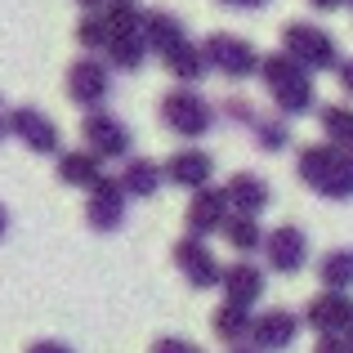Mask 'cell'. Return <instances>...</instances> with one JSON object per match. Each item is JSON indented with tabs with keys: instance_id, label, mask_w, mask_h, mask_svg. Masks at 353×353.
Listing matches in <instances>:
<instances>
[{
	"instance_id": "21",
	"label": "cell",
	"mask_w": 353,
	"mask_h": 353,
	"mask_svg": "<svg viewBox=\"0 0 353 353\" xmlns=\"http://www.w3.org/2000/svg\"><path fill=\"white\" fill-rule=\"evenodd\" d=\"M54 174H59L63 183H72V188H85L90 192L99 179H103V161H99V157H90L85 148H81V152H59Z\"/></svg>"
},
{
	"instance_id": "14",
	"label": "cell",
	"mask_w": 353,
	"mask_h": 353,
	"mask_svg": "<svg viewBox=\"0 0 353 353\" xmlns=\"http://www.w3.org/2000/svg\"><path fill=\"white\" fill-rule=\"evenodd\" d=\"M304 322H309L318 336H345V327L353 322V295H345V291L313 295L309 309H304Z\"/></svg>"
},
{
	"instance_id": "24",
	"label": "cell",
	"mask_w": 353,
	"mask_h": 353,
	"mask_svg": "<svg viewBox=\"0 0 353 353\" xmlns=\"http://www.w3.org/2000/svg\"><path fill=\"white\" fill-rule=\"evenodd\" d=\"M318 121H322V134H327V143H336L340 152L353 161V112L345 103H327L318 108Z\"/></svg>"
},
{
	"instance_id": "40",
	"label": "cell",
	"mask_w": 353,
	"mask_h": 353,
	"mask_svg": "<svg viewBox=\"0 0 353 353\" xmlns=\"http://www.w3.org/2000/svg\"><path fill=\"white\" fill-rule=\"evenodd\" d=\"M228 353H255V349H250V345H237V349H228Z\"/></svg>"
},
{
	"instance_id": "16",
	"label": "cell",
	"mask_w": 353,
	"mask_h": 353,
	"mask_svg": "<svg viewBox=\"0 0 353 353\" xmlns=\"http://www.w3.org/2000/svg\"><path fill=\"white\" fill-rule=\"evenodd\" d=\"M210 170H215V161H210V152H201V148H183V152H174L170 161L161 165V179H170L174 188H210Z\"/></svg>"
},
{
	"instance_id": "28",
	"label": "cell",
	"mask_w": 353,
	"mask_h": 353,
	"mask_svg": "<svg viewBox=\"0 0 353 353\" xmlns=\"http://www.w3.org/2000/svg\"><path fill=\"white\" fill-rule=\"evenodd\" d=\"M250 134H255V143L264 148V152H282V148L291 143V125H286L282 117H255L250 121Z\"/></svg>"
},
{
	"instance_id": "9",
	"label": "cell",
	"mask_w": 353,
	"mask_h": 353,
	"mask_svg": "<svg viewBox=\"0 0 353 353\" xmlns=\"http://www.w3.org/2000/svg\"><path fill=\"white\" fill-rule=\"evenodd\" d=\"M170 255H174V268L183 273V282H188L192 291H210V286H219V277H224V264H219V259L210 255V246L197 241V237H179Z\"/></svg>"
},
{
	"instance_id": "38",
	"label": "cell",
	"mask_w": 353,
	"mask_h": 353,
	"mask_svg": "<svg viewBox=\"0 0 353 353\" xmlns=\"http://www.w3.org/2000/svg\"><path fill=\"white\" fill-rule=\"evenodd\" d=\"M9 134V130H5V103H0V139H5Z\"/></svg>"
},
{
	"instance_id": "39",
	"label": "cell",
	"mask_w": 353,
	"mask_h": 353,
	"mask_svg": "<svg viewBox=\"0 0 353 353\" xmlns=\"http://www.w3.org/2000/svg\"><path fill=\"white\" fill-rule=\"evenodd\" d=\"M345 340H349V349H353V322H349V327H345Z\"/></svg>"
},
{
	"instance_id": "37",
	"label": "cell",
	"mask_w": 353,
	"mask_h": 353,
	"mask_svg": "<svg viewBox=\"0 0 353 353\" xmlns=\"http://www.w3.org/2000/svg\"><path fill=\"white\" fill-rule=\"evenodd\" d=\"M5 233H9V210L0 206V241H5Z\"/></svg>"
},
{
	"instance_id": "30",
	"label": "cell",
	"mask_w": 353,
	"mask_h": 353,
	"mask_svg": "<svg viewBox=\"0 0 353 353\" xmlns=\"http://www.w3.org/2000/svg\"><path fill=\"white\" fill-rule=\"evenodd\" d=\"M152 353H206V349H197L192 340H183V336H161L152 345Z\"/></svg>"
},
{
	"instance_id": "13",
	"label": "cell",
	"mask_w": 353,
	"mask_h": 353,
	"mask_svg": "<svg viewBox=\"0 0 353 353\" xmlns=\"http://www.w3.org/2000/svg\"><path fill=\"white\" fill-rule=\"evenodd\" d=\"M228 215H233V210H228L224 188H201V192H192L183 224H188V237L206 241L210 233H219V228H224V219H228Z\"/></svg>"
},
{
	"instance_id": "12",
	"label": "cell",
	"mask_w": 353,
	"mask_h": 353,
	"mask_svg": "<svg viewBox=\"0 0 353 353\" xmlns=\"http://www.w3.org/2000/svg\"><path fill=\"white\" fill-rule=\"evenodd\" d=\"M295 336H300V318H295L291 309H264L250 322L246 345L255 353H282V349L295 345Z\"/></svg>"
},
{
	"instance_id": "23",
	"label": "cell",
	"mask_w": 353,
	"mask_h": 353,
	"mask_svg": "<svg viewBox=\"0 0 353 353\" xmlns=\"http://www.w3.org/2000/svg\"><path fill=\"white\" fill-rule=\"evenodd\" d=\"M143 14L148 9H139V0H108L99 9L108 36H143Z\"/></svg>"
},
{
	"instance_id": "11",
	"label": "cell",
	"mask_w": 353,
	"mask_h": 353,
	"mask_svg": "<svg viewBox=\"0 0 353 353\" xmlns=\"http://www.w3.org/2000/svg\"><path fill=\"white\" fill-rule=\"evenodd\" d=\"M125 206H130V197L121 192V183L112 174H103L85 197V224L94 228V233H117V228L125 224Z\"/></svg>"
},
{
	"instance_id": "7",
	"label": "cell",
	"mask_w": 353,
	"mask_h": 353,
	"mask_svg": "<svg viewBox=\"0 0 353 353\" xmlns=\"http://www.w3.org/2000/svg\"><path fill=\"white\" fill-rule=\"evenodd\" d=\"M5 130L27 148V152H41V157H59V125L41 112V108L23 103L14 112H5Z\"/></svg>"
},
{
	"instance_id": "18",
	"label": "cell",
	"mask_w": 353,
	"mask_h": 353,
	"mask_svg": "<svg viewBox=\"0 0 353 353\" xmlns=\"http://www.w3.org/2000/svg\"><path fill=\"white\" fill-rule=\"evenodd\" d=\"M188 41V27H183V18H174L170 9H148L143 14V45L152 54H165L170 45Z\"/></svg>"
},
{
	"instance_id": "36",
	"label": "cell",
	"mask_w": 353,
	"mask_h": 353,
	"mask_svg": "<svg viewBox=\"0 0 353 353\" xmlns=\"http://www.w3.org/2000/svg\"><path fill=\"white\" fill-rule=\"evenodd\" d=\"M77 5H81V9H85V14H99V9H103V5H108V0H77Z\"/></svg>"
},
{
	"instance_id": "25",
	"label": "cell",
	"mask_w": 353,
	"mask_h": 353,
	"mask_svg": "<svg viewBox=\"0 0 353 353\" xmlns=\"http://www.w3.org/2000/svg\"><path fill=\"white\" fill-rule=\"evenodd\" d=\"M318 277H322L327 291H345L349 295V286H353V246L327 250V255L318 259Z\"/></svg>"
},
{
	"instance_id": "26",
	"label": "cell",
	"mask_w": 353,
	"mask_h": 353,
	"mask_svg": "<svg viewBox=\"0 0 353 353\" xmlns=\"http://www.w3.org/2000/svg\"><path fill=\"white\" fill-rule=\"evenodd\" d=\"M219 233H224V241L237 250L241 259H246V255H255V250L264 246V228H259V219H250V215H228Z\"/></svg>"
},
{
	"instance_id": "5",
	"label": "cell",
	"mask_w": 353,
	"mask_h": 353,
	"mask_svg": "<svg viewBox=\"0 0 353 353\" xmlns=\"http://www.w3.org/2000/svg\"><path fill=\"white\" fill-rule=\"evenodd\" d=\"M157 112H161V125L174 130L179 139H206L210 125H215V108H210L197 90H188V85L165 90V99H161Z\"/></svg>"
},
{
	"instance_id": "19",
	"label": "cell",
	"mask_w": 353,
	"mask_h": 353,
	"mask_svg": "<svg viewBox=\"0 0 353 353\" xmlns=\"http://www.w3.org/2000/svg\"><path fill=\"white\" fill-rule=\"evenodd\" d=\"M117 183H121V192H125V197H139V201H143V197H152L165 179H161V165H157V161H148V157H125Z\"/></svg>"
},
{
	"instance_id": "42",
	"label": "cell",
	"mask_w": 353,
	"mask_h": 353,
	"mask_svg": "<svg viewBox=\"0 0 353 353\" xmlns=\"http://www.w3.org/2000/svg\"><path fill=\"white\" fill-rule=\"evenodd\" d=\"M349 353H353V349H349Z\"/></svg>"
},
{
	"instance_id": "35",
	"label": "cell",
	"mask_w": 353,
	"mask_h": 353,
	"mask_svg": "<svg viewBox=\"0 0 353 353\" xmlns=\"http://www.w3.org/2000/svg\"><path fill=\"white\" fill-rule=\"evenodd\" d=\"M309 5L318 9V14H331V9H340V5H345V0H309Z\"/></svg>"
},
{
	"instance_id": "31",
	"label": "cell",
	"mask_w": 353,
	"mask_h": 353,
	"mask_svg": "<svg viewBox=\"0 0 353 353\" xmlns=\"http://www.w3.org/2000/svg\"><path fill=\"white\" fill-rule=\"evenodd\" d=\"M313 353H349V340L345 336H318Z\"/></svg>"
},
{
	"instance_id": "29",
	"label": "cell",
	"mask_w": 353,
	"mask_h": 353,
	"mask_svg": "<svg viewBox=\"0 0 353 353\" xmlns=\"http://www.w3.org/2000/svg\"><path fill=\"white\" fill-rule=\"evenodd\" d=\"M77 45L94 59V54H108V45H112V36H108V27H103V18L99 14H85L77 23Z\"/></svg>"
},
{
	"instance_id": "10",
	"label": "cell",
	"mask_w": 353,
	"mask_h": 353,
	"mask_svg": "<svg viewBox=\"0 0 353 353\" xmlns=\"http://www.w3.org/2000/svg\"><path fill=\"white\" fill-rule=\"evenodd\" d=\"M264 264L277 273H300L304 259H309V233L300 224H277L264 233Z\"/></svg>"
},
{
	"instance_id": "17",
	"label": "cell",
	"mask_w": 353,
	"mask_h": 353,
	"mask_svg": "<svg viewBox=\"0 0 353 353\" xmlns=\"http://www.w3.org/2000/svg\"><path fill=\"white\" fill-rule=\"evenodd\" d=\"M219 286H224V304L250 309V304L264 295V268L250 264V259H237V264H228V268H224Z\"/></svg>"
},
{
	"instance_id": "34",
	"label": "cell",
	"mask_w": 353,
	"mask_h": 353,
	"mask_svg": "<svg viewBox=\"0 0 353 353\" xmlns=\"http://www.w3.org/2000/svg\"><path fill=\"white\" fill-rule=\"evenodd\" d=\"M224 9H264L268 0H219Z\"/></svg>"
},
{
	"instance_id": "8",
	"label": "cell",
	"mask_w": 353,
	"mask_h": 353,
	"mask_svg": "<svg viewBox=\"0 0 353 353\" xmlns=\"http://www.w3.org/2000/svg\"><path fill=\"white\" fill-rule=\"evenodd\" d=\"M81 134H85V152L99 157V161H121V157H130V130H125V121H117L112 112H85Z\"/></svg>"
},
{
	"instance_id": "4",
	"label": "cell",
	"mask_w": 353,
	"mask_h": 353,
	"mask_svg": "<svg viewBox=\"0 0 353 353\" xmlns=\"http://www.w3.org/2000/svg\"><path fill=\"white\" fill-rule=\"evenodd\" d=\"M201 59H206V68L219 72L224 81H246V77H259V59H264V54H259L246 36L210 32L206 41H201Z\"/></svg>"
},
{
	"instance_id": "22",
	"label": "cell",
	"mask_w": 353,
	"mask_h": 353,
	"mask_svg": "<svg viewBox=\"0 0 353 353\" xmlns=\"http://www.w3.org/2000/svg\"><path fill=\"white\" fill-rule=\"evenodd\" d=\"M250 322H255V313H250V309H237V304H219L215 318H210V331H215V340H224L228 349H237V345H246Z\"/></svg>"
},
{
	"instance_id": "41",
	"label": "cell",
	"mask_w": 353,
	"mask_h": 353,
	"mask_svg": "<svg viewBox=\"0 0 353 353\" xmlns=\"http://www.w3.org/2000/svg\"><path fill=\"white\" fill-rule=\"evenodd\" d=\"M345 5H353V0H345Z\"/></svg>"
},
{
	"instance_id": "2",
	"label": "cell",
	"mask_w": 353,
	"mask_h": 353,
	"mask_svg": "<svg viewBox=\"0 0 353 353\" xmlns=\"http://www.w3.org/2000/svg\"><path fill=\"white\" fill-rule=\"evenodd\" d=\"M259 81H264L268 99L282 117H309L318 108V90H313V77L291 63L286 54H264L259 59Z\"/></svg>"
},
{
	"instance_id": "33",
	"label": "cell",
	"mask_w": 353,
	"mask_h": 353,
	"mask_svg": "<svg viewBox=\"0 0 353 353\" xmlns=\"http://www.w3.org/2000/svg\"><path fill=\"white\" fill-rule=\"evenodd\" d=\"M336 77H340V90H345V94L353 99V59H349V63H340V68H336Z\"/></svg>"
},
{
	"instance_id": "20",
	"label": "cell",
	"mask_w": 353,
	"mask_h": 353,
	"mask_svg": "<svg viewBox=\"0 0 353 353\" xmlns=\"http://www.w3.org/2000/svg\"><path fill=\"white\" fill-rule=\"evenodd\" d=\"M161 63H165V72H170L179 85H197L201 77H206V59H201V45L197 41H179V45H170V50L161 54Z\"/></svg>"
},
{
	"instance_id": "15",
	"label": "cell",
	"mask_w": 353,
	"mask_h": 353,
	"mask_svg": "<svg viewBox=\"0 0 353 353\" xmlns=\"http://www.w3.org/2000/svg\"><path fill=\"white\" fill-rule=\"evenodd\" d=\"M224 197H228V210H233V215H250V219H259V210L273 201V188H268L264 174H255V170H237L233 179L224 183Z\"/></svg>"
},
{
	"instance_id": "3",
	"label": "cell",
	"mask_w": 353,
	"mask_h": 353,
	"mask_svg": "<svg viewBox=\"0 0 353 353\" xmlns=\"http://www.w3.org/2000/svg\"><path fill=\"white\" fill-rule=\"evenodd\" d=\"M282 54L291 63H300L304 72H336L340 68V50H336V36L318 23H286L282 27Z\"/></svg>"
},
{
	"instance_id": "32",
	"label": "cell",
	"mask_w": 353,
	"mask_h": 353,
	"mask_svg": "<svg viewBox=\"0 0 353 353\" xmlns=\"http://www.w3.org/2000/svg\"><path fill=\"white\" fill-rule=\"evenodd\" d=\"M23 353H77L72 345H63V340H32Z\"/></svg>"
},
{
	"instance_id": "27",
	"label": "cell",
	"mask_w": 353,
	"mask_h": 353,
	"mask_svg": "<svg viewBox=\"0 0 353 353\" xmlns=\"http://www.w3.org/2000/svg\"><path fill=\"white\" fill-rule=\"evenodd\" d=\"M148 59V45L143 36H112V45H108V68L117 72H139Z\"/></svg>"
},
{
	"instance_id": "6",
	"label": "cell",
	"mask_w": 353,
	"mask_h": 353,
	"mask_svg": "<svg viewBox=\"0 0 353 353\" xmlns=\"http://www.w3.org/2000/svg\"><path fill=\"white\" fill-rule=\"evenodd\" d=\"M112 94V68L99 59H77L68 68V99L85 112H103V99Z\"/></svg>"
},
{
	"instance_id": "1",
	"label": "cell",
	"mask_w": 353,
	"mask_h": 353,
	"mask_svg": "<svg viewBox=\"0 0 353 353\" xmlns=\"http://www.w3.org/2000/svg\"><path fill=\"white\" fill-rule=\"evenodd\" d=\"M295 174L304 188H313L327 201H353V161L336 143H304L295 152Z\"/></svg>"
}]
</instances>
